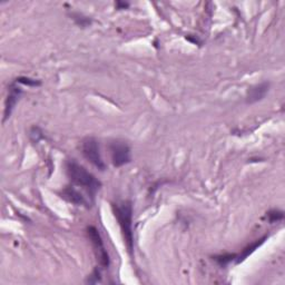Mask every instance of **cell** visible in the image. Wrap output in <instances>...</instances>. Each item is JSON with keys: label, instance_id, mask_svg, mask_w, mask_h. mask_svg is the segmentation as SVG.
<instances>
[{"label": "cell", "instance_id": "2e32d148", "mask_svg": "<svg viewBox=\"0 0 285 285\" xmlns=\"http://www.w3.org/2000/svg\"><path fill=\"white\" fill-rule=\"evenodd\" d=\"M126 7H128V3L117 2V8H118V9H121V8H126Z\"/></svg>", "mask_w": 285, "mask_h": 285}, {"label": "cell", "instance_id": "3957f363", "mask_svg": "<svg viewBox=\"0 0 285 285\" xmlns=\"http://www.w3.org/2000/svg\"><path fill=\"white\" fill-rule=\"evenodd\" d=\"M80 149L81 154H83L84 157L86 158L91 164H93L95 167L100 170H105L106 166L103 158H101L99 144L96 138L94 137L84 138L83 142H81Z\"/></svg>", "mask_w": 285, "mask_h": 285}, {"label": "cell", "instance_id": "8fae6325", "mask_svg": "<svg viewBox=\"0 0 285 285\" xmlns=\"http://www.w3.org/2000/svg\"><path fill=\"white\" fill-rule=\"evenodd\" d=\"M266 216L271 223H275V222L282 221V219L284 218V213L280 210H272L270 212H267Z\"/></svg>", "mask_w": 285, "mask_h": 285}, {"label": "cell", "instance_id": "7c38bea8", "mask_svg": "<svg viewBox=\"0 0 285 285\" xmlns=\"http://www.w3.org/2000/svg\"><path fill=\"white\" fill-rule=\"evenodd\" d=\"M71 17H72V19L75 20V23L77 24V25L80 26V27H86V26L91 25V24H92L91 19H89L88 17H85L84 15H81L79 13L72 14Z\"/></svg>", "mask_w": 285, "mask_h": 285}, {"label": "cell", "instance_id": "5b68a950", "mask_svg": "<svg viewBox=\"0 0 285 285\" xmlns=\"http://www.w3.org/2000/svg\"><path fill=\"white\" fill-rule=\"evenodd\" d=\"M112 163L115 167H121L130 162V148L127 142L114 141L109 144Z\"/></svg>", "mask_w": 285, "mask_h": 285}, {"label": "cell", "instance_id": "4fadbf2b", "mask_svg": "<svg viewBox=\"0 0 285 285\" xmlns=\"http://www.w3.org/2000/svg\"><path fill=\"white\" fill-rule=\"evenodd\" d=\"M16 83L27 85V86H31V87L40 86V85H42V81L40 80L32 79V78H29V77H19V78L16 79Z\"/></svg>", "mask_w": 285, "mask_h": 285}, {"label": "cell", "instance_id": "ba28073f", "mask_svg": "<svg viewBox=\"0 0 285 285\" xmlns=\"http://www.w3.org/2000/svg\"><path fill=\"white\" fill-rule=\"evenodd\" d=\"M62 197L64 199H66L67 202L71 203V204L77 205V206H88L87 199L85 198L83 195H81L78 190L74 187L68 186L66 189L63 190L62 192Z\"/></svg>", "mask_w": 285, "mask_h": 285}, {"label": "cell", "instance_id": "5bb4252c", "mask_svg": "<svg viewBox=\"0 0 285 285\" xmlns=\"http://www.w3.org/2000/svg\"><path fill=\"white\" fill-rule=\"evenodd\" d=\"M30 137H31L32 142H38L40 140H42V138H44L43 132L40 130L39 127H32L30 130Z\"/></svg>", "mask_w": 285, "mask_h": 285}, {"label": "cell", "instance_id": "30bf717a", "mask_svg": "<svg viewBox=\"0 0 285 285\" xmlns=\"http://www.w3.org/2000/svg\"><path fill=\"white\" fill-rule=\"evenodd\" d=\"M235 259H236V254H222V255H216L213 258L215 262L221 266H226L227 264L231 263L232 261H234Z\"/></svg>", "mask_w": 285, "mask_h": 285}, {"label": "cell", "instance_id": "7a4b0ae2", "mask_svg": "<svg viewBox=\"0 0 285 285\" xmlns=\"http://www.w3.org/2000/svg\"><path fill=\"white\" fill-rule=\"evenodd\" d=\"M113 212L119 224L124 242L128 248L130 255L134 250V234H133V205L128 201L113 204Z\"/></svg>", "mask_w": 285, "mask_h": 285}, {"label": "cell", "instance_id": "9c48e42d", "mask_svg": "<svg viewBox=\"0 0 285 285\" xmlns=\"http://www.w3.org/2000/svg\"><path fill=\"white\" fill-rule=\"evenodd\" d=\"M267 238V236H264V238H260V239H256L255 242H253L252 244H250V245H247L245 248H244V250L242 251V253L239 254V255H236V259H235V261H236V263H241V262H243L244 260H245L248 255H251L252 253H253V252L256 250V248H259L261 245H262V244L264 243V241H265V239Z\"/></svg>", "mask_w": 285, "mask_h": 285}, {"label": "cell", "instance_id": "52a82bcc", "mask_svg": "<svg viewBox=\"0 0 285 285\" xmlns=\"http://www.w3.org/2000/svg\"><path fill=\"white\" fill-rule=\"evenodd\" d=\"M20 95H22V89H20L18 86H16V83L11 84L9 86V94H8V97L6 99L5 117H3V121H5L8 117H10L16 104H17V101L20 98Z\"/></svg>", "mask_w": 285, "mask_h": 285}, {"label": "cell", "instance_id": "277c9868", "mask_svg": "<svg viewBox=\"0 0 285 285\" xmlns=\"http://www.w3.org/2000/svg\"><path fill=\"white\" fill-rule=\"evenodd\" d=\"M87 236L93 244L94 252H95L97 261L99 262L100 266L103 268H107L109 266V264H111V260H109V255L104 245L103 238H101V236L99 234V231L97 230L95 226H88Z\"/></svg>", "mask_w": 285, "mask_h": 285}, {"label": "cell", "instance_id": "9a60e30c", "mask_svg": "<svg viewBox=\"0 0 285 285\" xmlns=\"http://www.w3.org/2000/svg\"><path fill=\"white\" fill-rule=\"evenodd\" d=\"M99 281H100V273L96 268V270L93 272V274L89 276V279H88L87 282H89V283H97V282H99Z\"/></svg>", "mask_w": 285, "mask_h": 285}, {"label": "cell", "instance_id": "8992f818", "mask_svg": "<svg viewBox=\"0 0 285 285\" xmlns=\"http://www.w3.org/2000/svg\"><path fill=\"white\" fill-rule=\"evenodd\" d=\"M271 84L268 81H264V83H261L258 85H254L248 88V91L246 93V103L247 104H255L258 101L262 100L264 97L267 95L268 91H270Z\"/></svg>", "mask_w": 285, "mask_h": 285}, {"label": "cell", "instance_id": "6da1fadb", "mask_svg": "<svg viewBox=\"0 0 285 285\" xmlns=\"http://www.w3.org/2000/svg\"><path fill=\"white\" fill-rule=\"evenodd\" d=\"M65 168H66L67 176L71 183L83 187L92 197L95 196L97 190L100 189L101 183L92 173H89L84 166H81L74 160L67 161Z\"/></svg>", "mask_w": 285, "mask_h": 285}]
</instances>
